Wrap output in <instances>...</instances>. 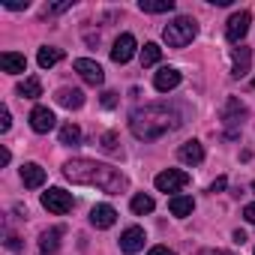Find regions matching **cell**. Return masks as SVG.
<instances>
[{
    "label": "cell",
    "mask_w": 255,
    "mask_h": 255,
    "mask_svg": "<svg viewBox=\"0 0 255 255\" xmlns=\"http://www.w3.org/2000/svg\"><path fill=\"white\" fill-rule=\"evenodd\" d=\"M234 66H231V75L234 78H243L246 72H249V60H252V51L246 48V45H240V48H234Z\"/></svg>",
    "instance_id": "cell-17"
},
{
    "label": "cell",
    "mask_w": 255,
    "mask_h": 255,
    "mask_svg": "<svg viewBox=\"0 0 255 255\" xmlns=\"http://www.w3.org/2000/svg\"><path fill=\"white\" fill-rule=\"evenodd\" d=\"M243 219L255 225V204H246V207H243Z\"/></svg>",
    "instance_id": "cell-32"
},
{
    "label": "cell",
    "mask_w": 255,
    "mask_h": 255,
    "mask_svg": "<svg viewBox=\"0 0 255 255\" xmlns=\"http://www.w3.org/2000/svg\"><path fill=\"white\" fill-rule=\"evenodd\" d=\"M0 69L9 72V75H18V72L27 69V57L15 54V51H3V54H0Z\"/></svg>",
    "instance_id": "cell-16"
},
{
    "label": "cell",
    "mask_w": 255,
    "mask_h": 255,
    "mask_svg": "<svg viewBox=\"0 0 255 255\" xmlns=\"http://www.w3.org/2000/svg\"><path fill=\"white\" fill-rule=\"evenodd\" d=\"M252 192H255V183H252Z\"/></svg>",
    "instance_id": "cell-36"
},
{
    "label": "cell",
    "mask_w": 255,
    "mask_h": 255,
    "mask_svg": "<svg viewBox=\"0 0 255 255\" xmlns=\"http://www.w3.org/2000/svg\"><path fill=\"white\" fill-rule=\"evenodd\" d=\"M135 54V36L132 33H120L114 39V48H111V60L114 63H129Z\"/></svg>",
    "instance_id": "cell-7"
},
{
    "label": "cell",
    "mask_w": 255,
    "mask_h": 255,
    "mask_svg": "<svg viewBox=\"0 0 255 255\" xmlns=\"http://www.w3.org/2000/svg\"><path fill=\"white\" fill-rule=\"evenodd\" d=\"M159 57H162V48L156 42H147L141 48V66H153V63H159Z\"/></svg>",
    "instance_id": "cell-26"
},
{
    "label": "cell",
    "mask_w": 255,
    "mask_h": 255,
    "mask_svg": "<svg viewBox=\"0 0 255 255\" xmlns=\"http://www.w3.org/2000/svg\"><path fill=\"white\" fill-rule=\"evenodd\" d=\"M180 84V72L174 69V66H162L159 72H156V78H153V87L159 90V93H168V90H174Z\"/></svg>",
    "instance_id": "cell-13"
},
{
    "label": "cell",
    "mask_w": 255,
    "mask_h": 255,
    "mask_svg": "<svg viewBox=\"0 0 255 255\" xmlns=\"http://www.w3.org/2000/svg\"><path fill=\"white\" fill-rule=\"evenodd\" d=\"M138 9L141 12H171L174 9V0H141V3H138Z\"/></svg>",
    "instance_id": "cell-23"
},
{
    "label": "cell",
    "mask_w": 255,
    "mask_h": 255,
    "mask_svg": "<svg viewBox=\"0 0 255 255\" xmlns=\"http://www.w3.org/2000/svg\"><path fill=\"white\" fill-rule=\"evenodd\" d=\"M105 153H117V135L114 132H108V135H102V144H99Z\"/></svg>",
    "instance_id": "cell-27"
},
{
    "label": "cell",
    "mask_w": 255,
    "mask_h": 255,
    "mask_svg": "<svg viewBox=\"0 0 255 255\" xmlns=\"http://www.w3.org/2000/svg\"><path fill=\"white\" fill-rule=\"evenodd\" d=\"M54 123H57V117H54V111H51V108L36 105V108L30 111V129H33V132L45 135V132H51V129H54Z\"/></svg>",
    "instance_id": "cell-6"
},
{
    "label": "cell",
    "mask_w": 255,
    "mask_h": 255,
    "mask_svg": "<svg viewBox=\"0 0 255 255\" xmlns=\"http://www.w3.org/2000/svg\"><path fill=\"white\" fill-rule=\"evenodd\" d=\"M9 108H0V132H9Z\"/></svg>",
    "instance_id": "cell-28"
},
{
    "label": "cell",
    "mask_w": 255,
    "mask_h": 255,
    "mask_svg": "<svg viewBox=\"0 0 255 255\" xmlns=\"http://www.w3.org/2000/svg\"><path fill=\"white\" fill-rule=\"evenodd\" d=\"M129 207H132V213H138V216H144V213H153V198L150 195H144V192H138L132 201H129Z\"/></svg>",
    "instance_id": "cell-24"
},
{
    "label": "cell",
    "mask_w": 255,
    "mask_h": 255,
    "mask_svg": "<svg viewBox=\"0 0 255 255\" xmlns=\"http://www.w3.org/2000/svg\"><path fill=\"white\" fill-rule=\"evenodd\" d=\"M81 141V129L75 123H66V126H60V144H66V147H72V144H78Z\"/></svg>",
    "instance_id": "cell-25"
},
{
    "label": "cell",
    "mask_w": 255,
    "mask_h": 255,
    "mask_svg": "<svg viewBox=\"0 0 255 255\" xmlns=\"http://www.w3.org/2000/svg\"><path fill=\"white\" fill-rule=\"evenodd\" d=\"M252 87H255V78H252Z\"/></svg>",
    "instance_id": "cell-37"
},
{
    "label": "cell",
    "mask_w": 255,
    "mask_h": 255,
    "mask_svg": "<svg viewBox=\"0 0 255 255\" xmlns=\"http://www.w3.org/2000/svg\"><path fill=\"white\" fill-rule=\"evenodd\" d=\"M3 243H6L12 252H18V249H21V243H18V237H15V234H6V240H3Z\"/></svg>",
    "instance_id": "cell-31"
},
{
    "label": "cell",
    "mask_w": 255,
    "mask_h": 255,
    "mask_svg": "<svg viewBox=\"0 0 255 255\" xmlns=\"http://www.w3.org/2000/svg\"><path fill=\"white\" fill-rule=\"evenodd\" d=\"M195 33H198V24H195V18H189V15H177V18L162 30V36H165V42H168L171 48L189 45V42L195 39Z\"/></svg>",
    "instance_id": "cell-3"
},
{
    "label": "cell",
    "mask_w": 255,
    "mask_h": 255,
    "mask_svg": "<svg viewBox=\"0 0 255 255\" xmlns=\"http://www.w3.org/2000/svg\"><path fill=\"white\" fill-rule=\"evenodd\" d=\"M63 177L78 186H96L108 195H120L126 189V174L120 168H111L96 159H69L63 165Z\"/></svg>",
    "instance_id": "cell-1"
},
{
    "label": "cell",
    "mask_w": 255,
    "mask_h": 255,
    "mask_svg": "<svg viewBox=\"0 0 255 255\" xmlns=\"http://www.w3.org/2000/svg\"><path fill=\"white\" fill-rule=\"evenodd\" d=\"M186 183H189V174L180 171V168H165V171L156 174V189H159V192H177V189H183Z\"/></svg>",
    "instance_id": "cell-5"
},
{
    "label": "cell",
    "mask_w": 255,
    "mask_h": 255,
    "mask_svg": "<svg viewBox=\"0 0 255 255\" xmlns=\"http://www.w3.org/2000/svg\"><path fill=\"white\" fill-rule=\"evenodd\" d=\"M42 207L48 210V213H57V216H63V213H69L72 207H75V201H72V195L66 192V189H48V192H42Z\"/></svg>",
    "instance_id": "cell-4"
},
{
    "label": "cell",
    "mask_w": 255,
    "mask_h": 255,
    "mask_svg": "<svg viewBox=\"0 0 255 255\" xmlns=\"http://www.w3.org/2000/svg\"><path fill=\"white\" fill-rule=\"evenodd\" d=\"M60 60H63V48H39V54H36V63L42 69H51Z\"/></svg>",
    "instance_id": "cell-22"
},
{
    "label": "cell",
    "mask_w": 255,
    "mask_h": 255,
    "mask_svg": "<svg viewBox=\"0 0 255 255\" xmlns=\"http://www.w3.org/2000/svg\"><path fill=\"white\" fill-rule=\"evenodd\" d=\"M15 93H18L21 99H36V96H42V81H39L36 75H30V78H24V81H18V87H15Z\"/></svg>",
    "instance_id": "cell-20"
},
{
    "label": "cell",
    "mask_w": 255,
    "mask_h": 255,
    "mask_svg": "<svg viewBox=\"0 0 255 255\" xmlns=\"http://www.w3.org/2000/svg\"><path fill=\"white\" fill-rule=\"evenodd\" d=\"M246 120V108L240 105V99L237 96H231L228 102H225V111H222V123L228 126V129H237V126Z\"/></svg>",
    "instance_id": "cell-11"
},
{
    "label": "cell",
    "mask_w": 255,
    "mask_h": 255,
    "mask_svg": "<svg viewBox=\"0 0 255 255\" xmlns=\"http://www.w3.org/2000/svg\"><path fill=\"white\" fill-rule=\"evenodd\" d=\"M21 183H24L27 189H39V186L45 183V168H42V165H36V162L21 165Z\"/></svg>",
    "instance_id": "cell-14"
},
{
    "label": "cell",
    "mask_w": 255,
    "mask_h": 255,
    "mask_svg": "<svg viewBox=\"0 0 255 255\" xmlns=\"http://www.w3.org/2000/svg\"><path fill=\"white\" fill-rule=\"evenodd\" d=\"M225 186H228V180H225V177H216V180H213V183H210V192H213V195H216V192H222V189H225Z\"/></svg>",
    "instance_id": "cell-30"
},
{
    "label": "cell",
    "mask_w": 255,
    "mask_h": 255,
    "mask_svg": "<svg viewBox=\"0 0 255 255\" xmlns=\"http://www.w3.org/2000/svg\"><path fill=\"white\" fill-rule=\"evenodd\" d=\"M75 72H78L87 84H93V87H99V84L105 81L102 66H99L96 60H87V57H78V60H75Z\"/></svg>",
    "instance_id": "cell-9"
},
{
    "label": "cell",
    "mask_w": 255,
    "mask_h": 255,
    "mask_svg": "<svg viewBox=\"0 0 255 255\" xmlns=\"http://www.w3.org/2000/svg\"><path fill=\"white\" fill-rule=\"evenodd\" d=\"M102 105H105V108H114V105H117V93L105 90V93H102Z\"/></svg>",
    "instance_id": "cell-29"
},
{
    "label": "cell",
    "mask_w": 255,
    "mask_h": 255,
    "mask_svg": "<svg viewBox=\"0 0 255 255\" xmlns=\"http://www.w3.org/2000/svg\"><path fill=\"white\" fill-rule=\"evenodd\" d=\"M177 156L186 165H201L204 162V147H201V141H186V144H180Z\"/></svg>",
    "instance_id": "cell-15"
},
{
    "label": "cell",
    "mask_w": 255,
    "mask_h": 255,
    "mask_svg": "<svg viewBox=\"0 0 255 255\" xmlns=\"http://www.w3.org/2000/svg\"><path fill=\"white\" fill-rule=\"evenodd\" d=\"M207 255H234V252H225V249H213V252H207Z\"/></svg>",
    "instance_id": "cell-35"
},
{
    "label": "cell",
    "mask_w": 255,
    "mask_h": 255,
    "mask_svg": "<svg viewBox=\"0 0 255 255\" xmlns=\"http://www.w3.org/2000/svg\"><path fill=\"white\" fill-rule=\"evenodd\" d=\"M249 21H252V15H249L246 9L234 12V15L228 18V27H225V36H228V42H240V39L246 36V30H249Z\"/></svg>",
    "instance_id": "cell-8"
},
{
    "label": "cell",
    "mask_w": 255,
    "mask_h": 255,
    "mask_svg": "<svg viewBox=\"0 0 255 255\" xmlns=\"http://www.w3.org/2000/svg\"><path fill=\"white\" fill-rule=\"evenodd\" d=\"M144 240H147V234H144V228H138V225H132V228H126V231L120 234V249H123L126 255H132V252H138V249H144Z\"/></svg>",
    "instance_id": "cell-10"
},
{
    "label": "cell",
    "mask_w": 255,
    "mask_h": 255,
    "mask_svg": "<svg viewBox=\"0 0 255 255\" xmlns=\"http://www.w3.org/2000/svg\"><path fill=\"white\" fill-rule=\"evenodd\" d=\"M60 237H63V228H60V225H57V228L42 231V237H39V252H42V255L57 252V249H60Z\"/></svg>",
    "instance_id": "cell-19"
},
{
    "label": "cell",
    "mask_w": 255,
    "mask_h": 255,
    "mask_svg": "<svg viewBox=\"0 0 255 255\" xmlns=\"http://www.w3.org/2000/svg\"><path fill=\"white\" fill-rule=\"evenodd\" d=\"M114 222H117V210L111 204H96L90 210V225L93 228H111Z\"/></svg>",
    "instance_id": "cell-12"
},
{
    "label": "cell",
    "mask_w": 255,
    "mask_h": 255,
    "mask_svg": "<svg viewBox=\"0 0 255 255\" xmlns=\"http://www.w3.org/2000/svg\"><path fill=\"white\" fill-rule=\"evenodd\" d=\"M252 255H255V252H252Z\"/></svg>",
    "instance_id": "cell-38"
},
{
    "label": "cell",
    "mask_w": 255,
    "mask_h": 255,
    "mask_svg": "<svg viewBox=\"0 0 255 255\" xmlns=\"http://www.w3.org/2000/svg\"><path fill=\"white\" fill-rule=\"evenodd\" d=\"M180 126V114L174 108H168L165 102H156V105H144V108H135L132 117H129V129L135 138L141 141H153L171 129Z\"/></svg>",
    "instance_id": "cell-2"
},
{
    "label": "cell",
    "mask_w": 255,
    "mask_h": 255,
    "mask_svg": "<svg viewBox=\"0 0 255 255\" xmlns=\"http://www.w3.org/2000/svg\"><path fill=\"white\" fill-rule=\"evenodd\" d=\"M168 210L183 219L195 210V201H192V195H174V198H168Z\"/></svg>",
    "instance_id": "cell-21"
},
{
    "label": "cell",
    "mask_w": 255,
    "mask_h": 255,
    "mask_svg": "<svg viewBox=\"0 0 255 255\" xmlns=\"http://www.w3.org/2000/svg\"><path fill=\"white\" fill-rule=\"evenodd\" d=\"M147 255H174V252H171L168 246H153V249H150Z\"/></svg>",
    "instance_id": "cell-33"
},
{
    "label": "cell",
    "mask_w": 255,
    "mask_h": 255,
    "mask_svg": "<svg viewBox=\"0 0 255 255\" xmlns=\"http://www.w3.org/2000/svg\"><path fill=\"white\" fill-rule=\"evenodd\" d=\"M6 9H27V3H18V0H9Z\"/></svg>",
    "instance_id": "cell-34"
},
{
    "label": "cell",
    "mask_w": 255,
    "mask_h": 255,
    "mask_svg": "<svg viewBox=\"0 0 255 255\" xmlns=\"http://www.w3.org/2000/svg\"><path fill=\"white\" fill-rule=\"evenodd\" d=\"M54 99H57V105H63V108H81V105H84V93L75 90V87H60Z\"/></svg>",
    "instance_id": "cell-18"
}]
</instances>
